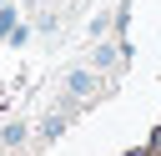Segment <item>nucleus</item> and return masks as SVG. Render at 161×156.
Here are the masks:
<instances>
[{
  "instance_id": "f03ea898",
  "label": "nucleus",
  "mask_w": 161,
  "mask_h": 156,
  "mask_svg": "<svg viewBox=\"0 0 161 156\" xmlns=\"http://www.w3.org/2000/svg\"><path fill=\"white\" fill-rule=\"evenodd\" d=\"M0 141H5V146H20V141H25V121H10V126L0 131Z\"/></svg>"
},
{
  "instance_id": "7ed1b4c3",
  "label": "nucleus",
  "mask_w": 161,
  "mask_h": 156,
  "mask_svg": "<svg viewBox=\"0 0 161 156\" xmlns=\"http://www.w3.org/2000/svg\"><path fill=\"white\" fill-rule=\"evenodd\" d=\"M60 131H65V116H50V121H45V126H40V136H45V141H55V136H60Z\"/></svg>"
},
{
  "instance_id": "39448f33",
  "label": "nucleus",
  "mask_w": 161,
  "mask_h": 156,
  "mask_svg": "<svg viewBox=\"0 0 161 156\" xmlns=\"http://www.w3.org/2000/svg\"><path fill=\"white\" fill-rule=\"evenodd\" d=\"M151 151H156V156H161V131H156V136H151Z\"/></svg>"
},
{
  "instance_id": "f257e3e1",
  "label": "nucleus",
  "mask_w": 161,
  "mask_h": 156,
  "mask_svg": "<svg viewBox=\"0 0 161 156\" xmlns=\"http://www.w3.org/2000/svg\"><path fill=\"white\" fill-rule=\"evenodd\" d=\"M91 91H96V70H70L65 75V96L70 101H86Z\"/></svg>"
},
{
  "instance_id": "20e7f679",
  "label": "nucleus",
  "mask_w": 161,
  "mask_h": 156,
  "mask_svg": "<svg viewBox=\"0 0 161 156\" xmlns=\"http://www.w3.org/2000/svg\"><path fill=\"white\" fill-rule=\"evenodd\" d=\"M96 65H116V45H101L96 50Z\"/></svg>"
}]
</instances>
